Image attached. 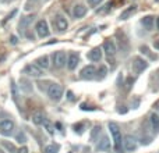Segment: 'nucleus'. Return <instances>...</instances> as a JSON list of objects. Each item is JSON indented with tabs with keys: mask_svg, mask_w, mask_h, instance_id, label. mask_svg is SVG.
I'll return each mask as SVG.
<instances>
[{
	"mask_svg": "<svg viewBox=\"0 0 159 153\" xmlns=\"http://www.w3.org/2000/svg\"><path fill=\"white\" fill-rule=\"evenodd\" d=\"M109 131L113 137V142H115V151L117 153H123V137H121L120 128L116 123H109Z\"/></svg>",
	"mask_w": 159,
	"mask_h": 153,
	"instance_id": "nucleus-1",
	"label": "nucleus"
},
{
	"mask_svg": "<svg viewBox=\"0 0 159 153\" xmlns=\"http://www.w3.org/2000/svg\"><path fill=\"white\" fill-rule=\"evenodd\" d=\"M63 86L59 84H50L49 88H48V96H49L50 100H55V102H59L63 96Z\"/></svg>",
	"mask_w": 159,
	"mask_h": 153,
	"instance_id": "nucleus-2",
	"label": "nucleus"
},
{
	"mask_svg": "<svg viewBox=\"0 0 159 153\" xmlns=\"http://www.w3.org/2000/svg\"><path fill=\"white\" fill-rule=\"evenodd\" d=\"M14 121L13 120H2L0 121V134L3 137H10L14 132Z\"/></svg>",
	"mask_w": 159,
	"mask_h": 153,
	"instance_id": "nucleus-3",
	"label": "nucleus"
},
{
	"mask_svg": "<svg viewBox=\"0 0 159 153\" xmlns=\"http://www.w3.org/2000/svg\"><path fill=\"white\" fill-rule=\"evenodd\" d=\"M52 60L56 68H61V67H64L67 64V56L64 52L59 50V52H55L52 55Z\"/></svg>",
	"mask_w": 159,
	"mask_h": 153,
	"instance_id": "nucleus-4",
	"label": "nucleus"
},
{
	"mask_svg": "<svg viewBox=\"0 0 159 153\" xmlns=\"http://www.w3.org/2000/svg\"><path fill=\"white\" fill-rule=\"evenodd\" d=\"M35 31L39 38H46V36H49L50 31H49V25H48L46 20H39L35 25Z\"/></svg>",
	"mask_w": 159,
	"mask_h": 153,
	"instance_id": "nucleus-5",
	"label": "nucleus"
},
{
	"mask_svg": "<svg viewBox=\"0 0 159 153\" xmlns=\"http://www.w3.org/2000/svg\"><path fill=\"white\" fill-rule=\"evenodd\" d=\"M138 146V142L135 139V137L133 135H126L123 138V149L126 152H134Z\"/></svg>",
	"mask_w": 159,
	"mask_h": 153,
	"instance_id": "nucleus-6",
	"label": "nucleus"
},
{
	"mask_svg": "<svg viewBox=\"0 0 159 153\" xmlns=\"http://www.w3.org/2000/svg\"><path fill=\"white\" fill-rule=\"evenodd\" d=\"M24 74L30 75V76H34V78H39V76L43 75V70L41 67H38L35 63H31L28 66H25L24 68Z\"/></svg>",
	"mask_w": 159,
	"mask_h": 153,
	"instance_id": "nucleus-7",
	"label": "nucleus"
},
{
	"mask_svg": "<svg viewBox=\"0 0 159 153\" xmlns=\"http://www.w3.org/2000/svg\"><path fill=\"white\" fill-rule=\"evenodd\" d=\"M53 24H55L56 29L60 31V32L66 31V29H67V27H69V22H67L66 17L61 15V14H56V17L53 18Z\"/></svg>",
	"mask_w": 159,
	"mask_h": 153,
	"instance_id": "nucleus-8",
	"label": "nucleus"
},
{
	"mask_svg": "<svg viewBox=\"0 0 159 153\" xmlns=\"http://www.w3.org/2000/svg\"><path fill=\"white\" fill-rule=\"evenodd\" d=\"M147 67H148V63H147L144 59L134 57V60H133V71H134L135 74H141L144 70H147Z\"/></svg>",
	"mask_w": 159,
	"mask_h": 153,
	"instance_id": "nucleus-9",
	"label": "nucleus"
},
{
	"mask_svg": "<svg viewBox=\"0 0 159 153\" xmlns=\"http://www.w3.org/2000/svg\"><path fill=\"white\" fill-rule=\"evenodd\" d=\"M95 74H96V68L92 64H89V66H85L84 68L81 70L80 76H81L82 79H92L93 76H95Z\"/></svg>",
	"mask_w": 159,
	"mask_h": 153,
	"instance_id": "nucleus-10",
	"label": "nucleus"
},
{
	"mask_svg": "<svg viewBox=\"0 0 159 153\" xmlns=\"http://www.w3.org/2000/svg\"><path fill=\"white\" fill-rule=\"evenodd\" d=\"M78 63H80V55L78 53H75V52H73V53H70L69 56H67V68L69 70H75L77 68V66H78Z\"/></svg>",
	"mask_w": 159,
	"mask_h": 153,
	"instance_id": "nucleus-11",
	"label": "nucleus"
},
{
	"mask_svg": "<svg viewBox=\"0 0 159 153\" xmlns=\"http://www.w3.org/2000/svg\"><path fill=\"white\" fill-rule=\"evenodd\" d=\"M103 52L105 55L107 56V57H113V56L116 55V45L113 41H110V39H107V41H105L103 43Z\"/></svg>",
	"mask_w": 159,
	"mask_h": 153,
	"instance_id": "nucleus-12",
	"label": "nucleus"
},
{
	"mask_svg": "<svg viewBox=\"0 0 159 153\" xmlns=\"http://www.w3.org/2000/svg\"><path fill=\"white\" fill-rule=\"evenodd\" d=\"M102 55H103V53H102L101 47H93L91 52H88L87 57H88V60H91V61H101Z\"/></svg>",
	"mask_w": 159,
	"mask_h": 153,
	"instance_id": "nucleus-13",
	"label": "nucleus"
},
{
	"mask_svg": "<svg viewBox=\"0 0 159 153\" xmlns=\"http://www.w3.org/2000/svg\"><path fill=\"white\" fill-rule=\"evenodd\" d=\"M149 124H151V128L154 129V132L159 134V114L158 113H151L149 114Z\"/></svg>",
	"mask_w": 159,
	"mask_h": 153,
	"instance_id": "nucleus-14",
	"label": "nucleus"
},
{
	"mask_svg": "<svg viewBox=\"0 0 159 153\" xmlns=\"http://www.w3.org/2000/svg\"><path fill=\"white\" fill-rule=\"evenodd\" d=\"M87 14V7L84 4H75L73 8V15L74 18H82V17Z\"/></svg>",
	"mask_w": 159,
	"mask_h": 153,
	"instance_id": "nucleus-15",
	"label": "nucleus"
},
{
	"mask_svg": "<svg viewBox=\"0 0 159 153\" xmlns=\"http://www.w3.org/2000/svg\"><path fill=\"white\" fill-rule=\"evenodd\" d=\"M35 64L38 67H41L42 70H48L50 67V63H49V57L48 56H41V57H38L36 59V61H35Z\"/></svg>",
	"mask_w": 159,
	"mask_h": 153,
	"instance_id": "nucleus-16",
	"label": "nucleus"
},
{
	"mask_svg": "<svg viewBox=\"0 0 159 153\" xmlns=\"http://www.w3.org/2000/svg\"><path fill=\"white\" fill-rule=\"evenodd\" d=\"M98 149L99 151H105V152H109L110 151V141L107 137H102V139L99 141L98 143Z\"/></svg>",
	"mask_w": 159,
	"mask_h": 153,
	"instance_id": "nucleus-17",
	"label": "nucleus"
},
{
	"mask_svg": "<svg viewBox=\"0 0 159 153\" xmlns=\"http://www.w3.org/2000/svg\"><path fill=\"white\" fill-rule=\"evenodd\" d=\"M45 116H43V113H41V111H36V113H34V116H32V123L35 124V125H42V124L45 123Z\"/></svg>",
	"mask_w": 159,
	"mask_h": 153,
	"instance_id": "nucleus-18",
	"label": "nucleus"
},
{
	"mask_svg": "<svg viewBox=\"0 0 159 153\" xmlns=\"http://www.w3.org/2000/svg\"><path fill=\"white\" fill-rule=\"evenodd\" d=\"M141 24H143L144 28H147L148 31L152 29V27H154V17L152 15H147L144 17L143 20H141Z\"/></svg>",
	"mask_w": 159,
	"mask_h": 153,
	"instance_id": "nucleus-19",
	"label": "nucleus"
},
{
	"mask_svg": "<svg viewBox=\"0 0 159 153\" xmlns=\"http://www.w3.org/2000/svg\"><path fill=\"white\" fill-rule=\"evenodd\" d=\"M135 10H137V8H135V6H131V7H129V8H127V10H124L123 13H121L120 20H127V18H129V17H131L133 14L135 13Z\"/></svg>",
	"mask_w": 159,
	"mask_h": 153,
	"instance_id": "nucleus-20",
	"label": "nucleus"
},
{
	"mask_svg": "<svg viewBox=\"0 0 159 153\" xmlns=\"http://www.w3.org/2000/svg\"><path fill=\"white\" fill-rule=\"evenodd\" d=\"M34 20V15H28V17H24V18L21 20V22H20V25H18V28H20V31H25V28L28 27V24H30L31 21Z\"/></svg>",
	"mask_w": 159,
	"mask_h": 153,
	"instance_id": "nucleus-21",
	"label": "nucleus"
},
{
	"mask_svg": "<svg viewBox=\"0 0 159 153\" xmlns=\"http://www.w3.org/2000/svg\"><path fill=\"white\" fill-rule=\"evenodd\" d=\"M99 134H101V127H99V125L93 127L92 132H91V141H92V142H96V139H98Z\"/></svg>",
	"mask_w": 159,
	"mask_h": 153,
	"instance_id": "nucleus-22",
	"label": "nucleus"
},
{
	"mask_svg": "<svg viewBox=\"0 0 159 153\" xmlns=\"http://www.w3.org/2000/svg\"><path fill=\"white\" fill-rule=\"evenodd\" d=\"M43 127H45V128H46L48 134H50V135H53V134H55V125H53V124L50 123L49 120H45Z\"/></svg>",
	"mask_w": 159,
	"mask_h": 153,
	"instance_id": "nucleus-23",
	"label": "nucleus"
},
{
	"mask_svg": "<svg viewBox=\"0 0 159 153\" xmlns=\"http://www.w3.org/2000/svg\"><path fill=\"white\" fill-rule=\"evenodd\" d=\"M141 52H143L144 55L149 56V57H151L152 60H157V55H152V53H151V50H149L147 46H141Z\"/></svg>",
	"mask_w": 159,
	"mask_h": 153,
	"instance_id": "nucleus-24",
	"label": "nucleus"
},
{
	"mask_svg": "<svg viewBox=\"0 0 159 153\" xmlns=\"http://www.w3.org/2000/svg\"><path fill=\"white\" fill-rule=\"evenodd\" d=\"M3 146H4V148H7L8 151H10V153H17V149H16V146H14L13 143L7 142V141H3Z\"/></svg>",
	"mask_w": 159,
	"mask_h": 153,
	"instance_id": "nucleus-25",
	"label": "nucleus"
},
{
	"mask_svg": "<svg viewBox=\"0 0 159 153\" xmlns=\"http://www.w3.org/2000/svg\"><path fill=\"white\" fill-rule=\"evenodd\" d=\"M106 72H107V68L105 66H101V68L99 70H96V74H98V78L99 79H102L105 75H106Z\"/></svg>",
	"mask_w": 159,
	"mask_h": 153,
	"instance_id": "nucleus-26",
	"label": "nucleus"
},
{
	"mask_svg": "<svg viewBox=\"0 0 159 153\" xmlns=\"http://www.w3.org/2000/svg\"><path fill=\"white\" fill-rule=\"evenodd\" d=\"M57 151H59V148L55 145H48L46 148H45V152L46 153H57Z\"/></svg>",
	"mask_w": 159,
	"mask_h": 153,
	"instance_id": "nucleus-27",
	"label": "nucleus"
},
{
	"mask_svg": "<svg viewBox=\"0 0 159 153\" xmlns=\"http://www.w3.org/2000/svg\"><path fill=\"white\" fill-rule=\"evenodd\" d=\"M16 139H17V142L24 143L25 141H27V138H25V134H24V132H18V134L16 135Z\"/></svg>",
	"mask_w": 159,
	"mask_h": 153,
	"instance_id": "nucleus-28",
	"label": "nucleus"
},
{
	"mask_svg": "<svg viewBox=\"0 0 159 153\" xmlns=\"http://www.w3.org/2000/svg\"><path fill=\"white\" fill-rule=\"evenodd\" d=\"M103 2V0H88V3H89L91 6H92V7H95V6H98L99 3H102Z\"/></svg>",
	"mask_w": 159,
	"mask_h": 153,
	"instance_id": "nucleus-29",
	"label": "nucleus"
},
{
	"mask_svg": "<svg viewBox=\"0 0 159 153\" xmlns=\"http://www.w3.org/2000/svg\"><path fill=\"white\" fill-rule=\"evenodd\" d=\"M17 153H28V148L27 146H22V148H20L18 151H17Z\"/></svg>",
	"mask_w": 159,
	"mask_h": 153,
	"instance_id": "nucleus-30",
	"label": "nucleus"
},
{
	"mask_svg": "<svg viewBox=\"0 0 159 153\" xmlns=\"http://www.w3.org/2000/svg\"><path fill=\"white\" fill-rule=\"evenodd\" d=\"M133 82H134V78H131V76H130V78L126 81V85H129V89L131 88V84H133Z\"/></svg>",
	"mask_w": 159,
	"mask_h": 153,
	"instance_id": "nucleus-31",
	"label": "nucleus"
},
{
	"mask_svg": "<svg viewBox=\"0 0 159 153\" xmlns=\"http://www.w3.org/2000/svg\"><path fill=\"white\" fill-rule=\"evenodd\" d=\"M11 88H13V98L17 99V89H16V85H14V82H13V86H11Z\"/></svg>",
	"mask_w": 159,
	"mask_h": 153,
	"instance_id": "nucleus-32",
	"label": "nucleus"
},
{
	"mask_svg": "<svg viewBox=\"0 0 159 153\" xmlns=\"http://www.w3.org/2000/svg\"><path fill=\"white\" fill-rule=\"evenodd\" d=\"M81 110H95V107H87V104H81Z\"/></svg>",
	"mask_w": 159,
	"mask_h": 153,
	"instance_id": "nucleus-33",
	"label": "nucleus"
},
{
	"mask_svg": "<svg viewBox=\"0 0 159 153\" xmlns=\"http://www.w3.org/2000/svg\"><path fill=\"white\" fill-rule=\"evenodd\" d=\"M10 41H11V43H13V45H16V43H17V38H16V36H11Z\"/></svg>",
	"mask_w": 159,
	"mask_h": 153,
	"instance_id": "nucleus-34",
	"label": "nucleus"
},
{
	"mask_svg": "<svg viewBox=\"0 0 159 153\" xmlns=\"http://www.w3.org/2000/svg\"><path fill=\"white\" fill-rule=\"evenodd\" d=\"M154 47H155V49H157V50H159V39H158V41L154 43Z\"/></svg>",
	"mask_w": 159,
	"mask_h": 153,
	"instance_id": "nucleus-35",
	"label": "nucleus"
},
{
	"mask_svg": "<svg viewBox=\"0 0 159 153\" xmlns=\"http://www.w3.org/2000/svg\"><path fill=\"white\" fill-rule=\"evenodd\" d=\"M157 27H158V29H159V17H158V20H157Z\"/></svg>",
	"mask_w": 159,
	"mask_h": 153,
	"instance_id": "nucleus-36",
	"label": "nucleus"
},
{
	"mask_svg": "<svg viewBox=\"0 0 159 153\" xmlns=\"http://www.w3.org/2000/svg\"><path fill=\"white\" fill-rule=\"evenodd\" d=\"M0 153H4V151H3V149H0Z\"/></svg>",
	"mask_w": 159,
	"mask_h": 153,
	"instance_id": "nucleus-37",
	"label": "nucleus"
},
{
	"mask_svg": "<svg viewBox=\"0 0 159 153\" xmlns=\"http://www.w3.org/2000/svg\"><path fill=\"white\" fill-rule=\"evenodd\" d=\"M157 2H159V0H157Z\"/></svg>",
	"mask_w": 159,
	"mask_h": 153,
	"instance_id": "nucleus-38",
	"label": "nucleus"
}]
</instances>
